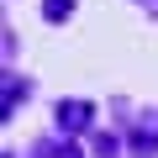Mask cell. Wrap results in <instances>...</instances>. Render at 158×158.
Instances as JSON below:
<instances>
[{"instance_id": "obj_1", "label": "cell", "mask_w": 158, "mask_h": 158, "mask_svg": "<svg viewBox=\"0 0 158 158\" xmlns=\"http://www.w3.org/2000/svg\"><path fill=\"white\" fill-rule=\"evenodd\" d=\"M69 6H74V0H48V16H63Z\"/></svg>"}]
</instances>
